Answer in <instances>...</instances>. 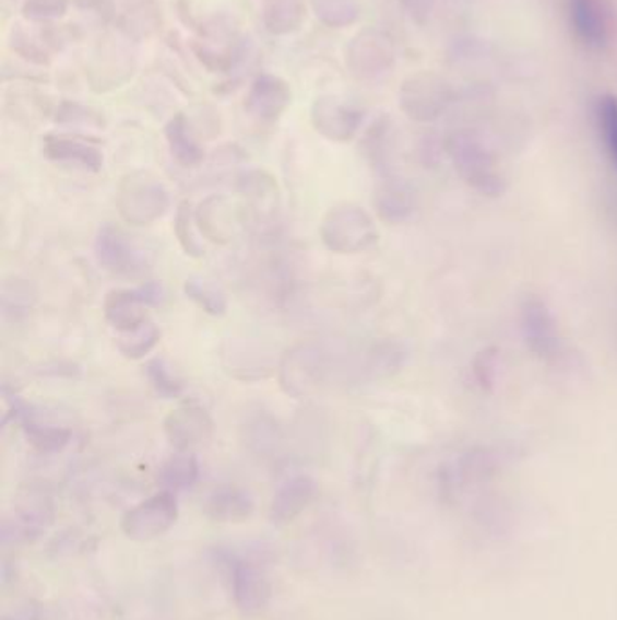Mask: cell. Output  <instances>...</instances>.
<instances>
[{"label":"cell","instance_id":"cell-1","mask_svg":"<svg viewBox=\"0 0 617 620\" xmlns=\"http://www.w3.org/2000/svg\"><path fill=\"white\" fill-rule=\"evenodd\" d=\"M275 372L286 396L311 398L341 374V350L327 341H301L281 355Z\"/></svg>","mask_w":617,"mask_h":620},{"label":"cell","instance_id":"cell-2","mask_svg":"<svg viewBox=\"0 0 617 620\" xmlns=\"http://www.w3.org/2000/svg\"><path fill=\"white\" fill-rule=\"evenodd\" d=\"M319 234L324 247L335 255H359L379 239L373 218L354 203L332 207L322 218Z\"/></svg>","mask_w":617,"mask_h":620},{"label":"cell","instance_id":"cell-3","mask_svg":"<svg viewBox=\"0 0 617 620\" xmlns=\"http://www.w3.org/2000/svg\"><path fill=\"white\" fill-rule=\"evenodd\" d=\"M167 187L149 173L127 175L117 189V209L123 222L131 225H151L169 211Z\"/></svg>","mask_w":617,"mask_h":620},{"label":"cell","instance_id":"cell-4","mask_svg":"<svg viewBox=\"0 0 617 620\" xmlns=\"http://www.w3.org/2000/svg\"><path fill=\"white\" fill-rule=\"evenodd\" d=\"M93 249L98 264L112 274H142L151 266L147 247L112 223H102Z\"/></svg>","mask_w":617,"mask_h":620},{"label":"cell","instance_id":"cell-5","mask_svg":"<svg viewBox=\"0 0 617 620\" xmlns=\"http://www.w3.org/2000/svg\"><path fill=\"white\" fill-rule=\"evenodd\" d=\"M180 515L175 492L162 490L123 514L120 526L123 536L134 542L158 539L176 525Z\"/></svg>","mask_w":617,"mask_h":620},{"label":"cell","instance_id":"cell-6","mask_svg":"<svg viewBox=\"0 0 617 620\" xmlns=\"http://www.w3.org/2000/svg\"><path fill=\"white\" fill-rule=\"evenodd\" d=\"M162 297L164 289L153 281L140 289H112L104 300V318L118 335L127 332L145 324L149 319L145 308L159 305Z\"/></svg>","mask_w":617,"mask_h":620},{"label":"cell","instance_id":"cell-7","mask_svg":"<svg viewBox=\"0 0 617 620\" xmlns=\"http://www.w3.org/2000/svg\"><path fill=\"white\" fill-rule=\"evenodd\" d=\"M164 432L176 452H192L212 440L214 421L205 409L186 405L167 413Z\"/></svg>","mask_w":617,"mask_h":620},{"label":"cell","instance_id":"cell-8","mask_svg":"<svg viewBox=\"0 0 617 620\" xmlns=\"http://www.w3.org/2000/svg\"><path fill=\"white\" fill-rule=\"evenodd\" d=\"M10 409L21 424L27 443L40 454H59L71 441V430L62 424L49 423L38 418L32 405L22 401L19 396L8 398Z\"/></svg>","mask_w":617,"mask_h":620},{"label":"cell","instance_id":"cell-9","mask_svg":"<svg viewBox=\"0 0 617 620\" xmlns=\"http://www.w3.org/2000/svg\"><path fill=\"white\" fill-rule=\"evenodd\" d=\"M233 594L238 610L247 617L261 616L272 599V584L261 568L248 561H234Z\"/></svg>","mask_w":617,"mask_h":620},{"label":"cell","instance_id":"cell-10","mask_svg":"<svg viewBox=\"0 0 617 620\" xmlns=\"http://www.w3.org/2000/svg\"><path fill=\"white\" fill-rule=\"evenodd\" d=\"M319 487L308 473H294L275 490L270 501L269 519L272 525L286 526L297 519L313 503Z\"/></svg>","mask_w":617,"mask_h":620},{"label":"cell","instance_id":"cell-11","mask_svg":"<svg viewBox=\"0 0 617 620\" xmlns=\"http://www.w3.org/2000/svg\"><path fill=\"white\" fill-rule=\"evenodd\" d=\"M236 191L259 225L274 222L281 206L280 186L274 176L264 171H248L239 176Z\"/></svg>","mask_w":617,"mask_h":620},{"label":"cell","instance_id":"cell-12","mask_svg":"<svg viewBox=\"0 0 617 620\" xmlns=\"http://www.w3.org/2000/svg\"><path fill=\"white\" fill-rule=\"evenodd\" d=\"M222 361L225 371L241 382H258L269 377L274 369L277 371L272 355L261 344L239 340L223 344Z\"/></svg>","mask_w":617,"mask_h":620},{"label":"cell","instance_id":"cell-13","mask_svg":"<svg viewBox=\"0 0 617 620\" xmlns=\"http://www.w3.org/2000/svg\"><path fill=\"white\" fill-rule=\"evenodd\" d=\"M523 340L534 354L555 355L559 347L558 329L549 307L538 297H529L522 307Z\"/></svg>","mask_w":617,"mask_h":620},{"label":"cell","instance_id":"cell-14","mask_svg":"<svg viewBox=\"0 0 617 620\" xmlns=\"http://www.w3.org/2000/svg\"><path fill=\"white\" fill-rule=\"evenodd\" d=\"M203 510H205L206 517L214 523L239 525L252 517L256 501H253L252 493L245 488L236 487V484H222L206 495Z\"/></svg>","mask_w":617,"mask_h":620},{"label":"cell","instance_id":"cell-15","mask_svg":"<svg viewBox=\"0 0 617 620\" xmlns=\"http://www.w3.org/2000/svg\"><path fill=\"white\" fill-rule=\"evenodd\" d=\"M456 167L464 180L484 197H500L506 191L503 178L498 175L491 160L473 145L460 149L456 153Z\"/></svg>","mask_w":617,"mask_h":620},{"label":"cell","instance_id":"cell-16","mask_svg":"<svg viewBox=\"0 0 617 620\" xmlns=\"http://www.w3.org/2000/svg\"><path fill=\"white\" fill-rule=\"evenodd\" d=\"M313 126L333 142H346L359 128L360 115L341 102L319 101L313 107Z\"/></svg>","mask_w":617,"mask_h":620},{"label":"cell","instance_id":"cell-17","mask_svg":"<svg viewBox=\"0 0 617 620\" xmlns=\"http://www.w3.org/2000/svg\"><path fill=\"white\" fill-rule=\"evenodd\" d=\"M195 223L212 244L225 245L234 236V212L228 198L212 195L195 209Z\"/></svg>","mask_w":617,"mask_h":620},{"label":"cell","instance_id":"cell-18","mask_svg":"<svg viewBox=\"0 0 617 620\" xmlns=\"http://www.w3.org/2000/svg\"><path fill=\"white\" fill-rule=\"evenodd\" d=\"M44 154L54 162L79 165L91 173H98L104 167L100 149L79 138L49 137L44 143Z\"/></svg>","mask_w":617,"mask_h":620},{"label":"cell","instance_id":"cell-19","mask_svg":"<svg viewBox=\"0 0 617 620\" xmlns=\"http://www.w3.org/2000/svg\"><path fill=\"white\" fill-rule=\"evenodd\" d=\"M373 207L382 222H404L415 211V192L404 182H382L375 189Z\"/></svg>","mask_w":617,"mask_h":620},{"label":"cell","instance_id":"cell-20","mask_svg":"<svg viewBox=\"0 0 617 620\" xmlns=\"http://www.w3.org/2000/svg\"><path fill=\"white\" fill-rule=\"evenodd\" d=\"M290 102V93L280 80L263 79L253 85L252 93L248 96L247 109L253 117L263 122H274L285 112Z\"/></svg>","mask_w":617,"mask_h":620},{"label":"cell","instance_id":"cell-21","mask_svg":"<svg viewBox=\"0 0 617 620\" xmlns=\"http://www.w3.org/2000/svg\"><path fill=\"white\" fill-rule=\"evenodd\" d=\"M54 519L51 504L44 495L29 493L26 501L16 508L15 520H13V534L16 541H33L46 530L48 523Z\"/></svg>","mask_w":617,"mask_h":620},{"label":"cell","instance_id":"cell-22","mask_svg":"<svg viewBox=\"0 0 617 620\" xmlns=\"http://www.w3.org/2000/svg\"><path fill=\"white\" fill-rule=\"evenodd\" d=\"M200 467L190 452H176L167 461L159 467L158 482L164 490L176 492V490H187L198 481Z\"/></svg>","mask_w":617,"mask_h":620},{"label":"cell","instance_id":"cell-23","mask_svg":"<svg viewBox=\"0 0 617 620\" xmlns=\"http://www.w3.org/2000/svg\"><path fill=\"white\" fill-rule=\"evenodd\" d=\"M165 137L169 142L170 154L181 167H195L205 159L203 149L198 145L187 128L186 118L176 117L165 129Z\"/></svg>","mask_w":617,"mask_h":620},{"label":"cell","instance_id":"cell-24","mask_svg":"<svg viewBox=\"0 0 617 620\" xmlns=\"http://www.w3.org/2000/svg\"><path fill=\"white\" fill-rule=\"evenodd\" d=\"M570 19L578 37L592 48H600L605 43V27L602 16L592 0H570Z\"/></svg>","mask_w":617,"mask_h":620},{"label":"cell","instance_id":"cell-25","mask_svg":"<svg viewBox=\"0 0 617 620\" xmlns=\"http://www.w3.org/2000/svg\"><path fill=\"white\" fill-rule=\"evenodd\" d=\"M162 330L158 325L147 319L145 324L138 325L134 329L120 332L117 338V347L127 360H143L154 347L159 343Z\"/></svg>","mask_w":617,"mask_h":620},{"label":"cell","instance_id":"cell-26","mask_svg":"<svg viewBox=\"0 0 617 620\" xmlns=\"http://www.w3.org/2000/svg\"><path fill=\"white\" fill-rule=\"evenodd\" d=\"M183 292L190 302H194L203 313L209 316L222 318L227 314L228 302L225 292L219 286L214 285L211 281L201 280V278H189L183 283Z\"/></svg>","mask_w":617,"mask_h":620},{"label":"cell","instance_id":"cell-27","mask_svg":"<svg viewBox=\"0 0 617 620\" xmlns=\"http://www.w3.org/2000/svg\"><path fill=\"white\" fill-rule=\"evenodd\" d=\"M198 223H195V211L192 209V203L189 200H183L180 206L176 207L175 217V234L180 244L181 250L186 253L189 258H201L205 256V247L198 236Z\"/></svg>","mask_w":617,"mask_h":620},{"label":"cell","instance_id":"cell-28","mask_svg":"<svg viewBox=\"0 0 617 620\" xmlns=\"http://www.w3.org/2000/svg\"><path fill=\"white\" fill-rule=\"evenodd\" d=\"M145 374H147V379L156 394L162 398H180L186 390V383L173 371V366L164 358H154V360L147 361Z\"/></svg>","mask_w":617,"mask_h":620},{"label":"cell","instance_id":"cell-29","mask_svg":"<svg viewBox=\"0 0 617 620\" xmlns=\"http://www.w3.org/2000/svg\"><path fill=\"white\" fill-rule=\"evenodd\" d=\"M600 120H602L603 134L607 143L608 154L617 169V98L605 96L600 106Z\"/></svg>","mask_w":617,"mask_h":620},{"label":"cell","instance_id":"cell-30","mask_svg":"<svg viewBox=\"0 0 617 620\" xmlns=\"http://www.w3.org/2000/svg\"><path fill=\"white\" fill-rule=\"evenodd\" d=\"M247 434H250V443L261 448V451H269L274 448L275 443L280 440V429L275 424L274 419L269 416H258V418L247 424Z\"/></svg>","mask_w":617,"mask_h":620}]
</instances>
